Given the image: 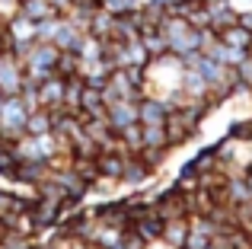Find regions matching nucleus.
Wrapping results in <instances>:
<instances>
[{"instance_id": "obj_2", "label": "nucleus", "mask_w": 252, "mask_h": 249, "mask_svg": "<svg viewBox=\"0 0 252 249\" xmlns=\"http://www.w3.org/2000/svg\"><path fill=\"white\" fill-rule=\"evenodd\" d=\"M26 77H23V64L16 55H0V93L3 96H19Z\"/></svg>"}, {"instance_id": "obj_15", "label": "nucleus", "mask_w": 252, "mask_h": 249, "mask_svg": "<svg viewBox=\"0 0 252 249\" xmlns=\"http://www.w3.org/2000/svg\"><path fill=\"white\" fill-rule=\"evenodd\" d=\"M236 77H240V83H243V87H246L249 93H252V55H249L246 61L240 64V67H236Z\"/></svg>"}, {"instance_id": "obj_8", "label": "nucleus", "mask_w": 252, "mask_h": 249, "mask_svg": "<svg viewBox=\"0 0 252 249\" xmlns=\"http://www.w3.org/2000/svg\"><path fill=\"white\" fill-rule=\"evenodd\" d=\"M80 38H83V29H80V26L70 23L67 16H61V26H58V35H55V42H51V45H58L61 51H77Z\"/></svg>"}, {"instance_id": "obj_6", "label": "nucleus", "mask_w": 252, "mask_h": 249, "mask_svg": "<svg viewBox=\"0 0 252 249\" xmlns=\"http://www.w3.org/2000/svg\"><path fill=\"white\" fill-rule=\"evenodd\" d=\"M160 240L172 249H182L185 240H189V218H182V214H172V218L163 220V233Z\"/></svg>"}, {"instance_id": "obj_3", "label": "nucleus", "mask_w": 252, "mask_h": 249, "mask_svg": "<svg viewBox=\"0 0 252 249\" xmlns=\"http://www.w3.org/2000/svg\"><path fill=\"white\" fill-rule=\"evenodd\" d=\"M105 122L109 128L115 131H125L128 124H137V99H115L105 106Z\"/></svg>"}, {"instance_id": "obj_4", "label": "nucleus", "mask_w": 252, "mask_h": 249, "mask_svg": "<svg viewBox=\"0 0 252 249\" xmlns=\"http://www.w3.org/2000/svg\"><path fill=\"white\" fill-rule=\"evenodd\" d=\"M169 109H172V106H169L166 99L144 93L141 99H137V122H141V124H166Z\"/></svg>"}, {"instance_id": "obj_14", "label": "nucleus", "mask_w": 252, "mask_h": 249, "mask_svg": "<svg viewBox=\"0 0 252 249\" xmlns=\"http://www.w3.org/2000/svg\"><path fill=\"white\" fill-rule=\"evenodd\" d=\"M51 249H93L90 240L86 237H77V233H64L61 240H55V246Z\"/></svg>"}, {"instance_id": "obj_5", "label": "nucleus", "mask_w": 252, "mask_h": 249, "mask_svg": "<svg viewBox=\"0 0 252 249\" xmlns=\"http://www.w3.org/2000/svg\"><path fill=\"white\" fill-rule=\"evenodd\" d=\"M64 83H67V77H61V74H51L38 83V102H42V109H64Z\"/></svg>"}, {"instance_id": "obj_11", "label": "nucleus", "mask_w": 252, "mask_h": 249, "mask_svg": "<svg viewBox=\"0 0 252 249\" xmlns=\"http://www.w3.org/2000/svg\"><path fill=\"white\" fill-rule=\"evenodd\" d=\"M217 35H220V42L230 45V48H243V51L252 48V32L246 29V26H240V23H233V26H227V29H220Z\"/></svg>"}, {"instance_id": "obj_1", "label": "nucleus", "mask_w": 252, "mask_h": 249, "mask_svg": "<svg viewBox=\"0 0 252 249\" xmlns=\"http://www.w3.org/2000/svg\"><path fill=\"white\" fill-rule=\"evenodd\" d=\"M26 119H29V109L19 96H3L0 102V134L6 141H16L19 134H26Z\"/></svg>"}, {"instance_id": "obj_7", "label": "nucleus", "mask_w": 252, "mask_h": 249, "mask_svg": "<svg viewBox=\"0 0 252 249\" xmlns=\"http://www.w3.org/2000/svg\"><path fill=\"white\" fill-rule=\"evenodd\" d=\"M214 237H217V227L211 220H204V218L189 220V240H185L182 249H204L214 243Z\"/></svg>"}, {"instance_id": "obj_16", "label": "nucleus", "mask_w": 252, "mask_h": 249, "mask_svg": "<svg viewBox=\"0 0 252 249\" xmlns=\"http://www.w3.org/2000/svg\"><path fill=\"white\" fill-rule=\"evenodd\" d=\"M6 147H10V141H6V137L0 134V150H6Z\"/></svg>"}, {"instance_id": "obj_10", "label": "nucleus", "mask_w": 252, "mask_h": 249, "mask_svg": "<svg viewBox=\"0 0 252 249\" xmlns=\"http://www.w3.org/2000/svg\"><path fill=\"white\" fill-rule=\"evenodd\" d=\"M55 131V112L51 109H32L29 119H26V134H48Z\"/></svg>"}, {"instance_id": "obj_9", "label": "nucleus", "mask_w": 252, "mask_h": 249, "mask_svg": "<svg viewBox=\"0 0 252 249\" xmlns=\"http://www.w3.org/2000/svg\"><path fill=\"white\" fill-rule=\"evenodd\" d=\"M150 147V150H169V131L166 124H141V150Z\"/></svg>"}, {"instance_id": "obj_13", "label": "nucleus", "mask_w": 252, "mask_h": 249, "mask_svg": "<svg viewBox=\"0 0 252 249\" xmlns=\"http://www.w3.org/2000/svg\"><path fill=\"white\" fill-rule=\"evenodd\" d=\"M137 3H141V0H99V6H102L105 13H112V16H125V13L137 10Z\"/></svg>"}, {"instance_id": "obj_12", "label": "nucleus", "mask_w": 252, "mask_h": 249, "mask_svg": "<svg viewBox=\"0 0 252 249\" xmlns=\"http://www.w3.org/2000/svg\"><path fill=\"white\" fill-rule=\"evenodd\" d=\"M19 13L29 16L32 23H42V19H48V16H58V10H55L51 0H19Z\"/></svg>"}]
</instances>
